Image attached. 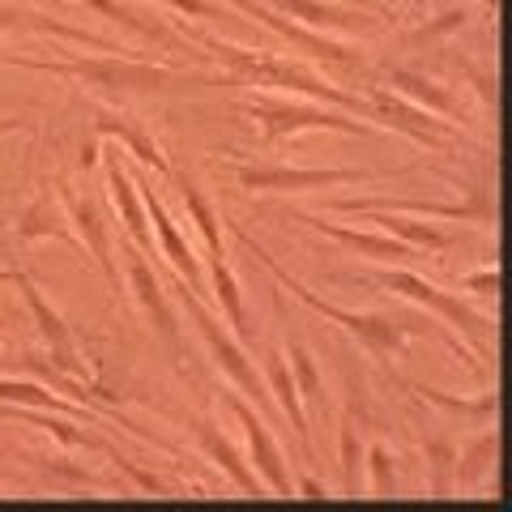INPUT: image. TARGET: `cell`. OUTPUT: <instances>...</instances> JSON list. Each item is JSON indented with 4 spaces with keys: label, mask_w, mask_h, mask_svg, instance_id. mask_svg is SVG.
I'll use <instances>...</instances> for the list:
<instances>
[{
    "label": "cell",
    "mask_w": 512,
    "mask_h": 512,
    "mask_svg": "<svg viewBox=\"0 0 512 512\" xmlns=\"http://www.w3.org/2000/svg\"><path fill=\"white\" fill-rule=\"evenodd\" d=\"M380 282L389 286V291H402V295H410V299L427 303V308H436L440 316H448V320H453V325L466 329V333H470V342L483 338V316H474V312H470L461 299H453V295L436 291V286H427L423 278H414V274H384Z\"/></svg>",
    "instance_id": "cell-3"
},
{
    "label": "cell",
    "mask_w": 512,
    "mask_h": 512,
    "mask_svg": "<svg viewBox=\"0 0 512 512\" xmlns=\"http://www.w3.org/2000/svg\"><path fill=\"white\" fill-rule=\"evenodd\" d=\"M167 5L184 9V13H201V18H222V13L210 5V0H167Z\"/></svg>",
    "instance_id": "cell-29"
},
{
    "label": "cell",
    "mask_w": 512,
    "mask_h": 512,
    "mask_svg": "<svg viewBox=\"0 0 512 512\" xmlns=\"http://www.w3.org/2000/svg\"><path fill=\"white\" fill-rule=\"evenodd\" d=\"M393 82L402 86L406 94H414V99H423V103H431L436 111H453V99H448L444 90H436V86H427L423 77H414V73H393Z\"/></svg>",
    "instance_id": "cell-18"
},
{
    "label": "cell",
    "mask_w": 512,
    "mask_h": 512,
    "mask_svg": "<svg viewBox=\"0 0 512 512\" xmlns=\"http://www.w3.org/2000/svg\"><path fill=\"white\" fill-rule=\"evenodd\" d=\"M256 120H265V137H282L295 128H342V133H363L355 120L329 116V111H312V107H256Z\"/></svg>",
    "instance_id": "cell-5"
},
{
    "label": "cell",
    "mask_w": 512,
    "mask_h": 512,
    "mask_svg": "<svg viewBox=\"0 0 512 512\" xmlns=\"http://www.w3.org/2000/svg\"><path fill=\"white\" fill-rule=\"evenodd\" d=\"M90 5H94V9H103V13H111V18H116V22H124V26L141 30V35H150V39H167V35H163V30H158V26H141V22L133 18V13H124L120 5H111V0H90Z\"/></svg>",
    "instance_id": "cell-25"
},
{
    "label": "cell",
    "mask_w": 512,
    "mask_h": 512,
    "mask_svg": "<svg viewBox=\"0 0 512 512\" xmlns=\"http://www.w3.org/2000/svg\"><path fill=\"white\" fill-rule=\"evenodd\" d=\"M244 188H316V184H342V180H359L355 171H239Z\"/></svg>",
    "instance_id": "cell-7"
},
{
    "label": "cell",
    "mask_w": 512,
    "mask_h": 512,
    "mask_svg": "<svg viewBox=\"0 0 512 512\" xmlns=\"http://www.w3.org/2000/svg\"><path fill=\"white\" fill-rule=\"evenodd\" d=\"M235 414L244 419V427H248V440H252V457H256V466H261V474L274 483V491L278 495H291V478H286V470H282V457H278V448H274V440H269V427L256 419V414L239 402L235 397Z\"/></svg>",
    "instance_id": "cell-6"
},
{
    "label": "cell",
    "mask_w": 512,
    "mask_h": 512,
    "mask_svg": "<svg viewBox=\"0 0 512 512\" xmlns=\"http://www.w3.org/2000/svg\"><path fill=\"white\" fill-rule=\"evenodd\" d=\"M120 137L128 141V146H133V154L141 158V163H150L154 171H167V163H163V154H158L154 146H150V141L146 137H141V133H133V128H120Z\"/></svg>",
    "instance_id": "cell-24"
},
{
    "label": "cell",
    "mask_w": 512,
    "mask_h": 512,
    "mask_svg": "<svg viewBox=\"0 0 512 512\" xmlns=\"http://www.w3.org/2000/svg\"><path fill=\"white\" fill-rule=\"evenodd\" d=\"M128 269H133V282H137V295H141V303L150 308V316H154V325H158V333L163 338H171L175 342V320H171V308H167V299H163V291H158V282H154V274L146 269V261H141L137 252H128Z\"/></svg>",
    "instance_id": "cell-9"
},
{
    "label": "cell",
    "mask_w": 512,
    "mask_h": 512,
    "mask_svg": "<svg viewBox=\"0 0 512 512\" xmlns=\"http://www.w3.org/2000/svg\"><path fill=\"white\" fill-rule=\"evenodd\" d=\"M184 201H188V210L197 214L205 239H210V252H214V256H222V239H218V222H214V214H210V205L201 201V192L192 188V184H184Z\"/></svg>",
    "instance_id": "cell-19"
},
{
    "label": "cell",
    "mask_w": 512,
    "mask_h": 512,
    "mask_svg": "<svg viewBox=\"0 0 512 512\" xmlns=\"http://www.w3.org/2000/svg\"><path fill=\"white\" fill-rule=\"evenodd\" d=\"M389 231H397V235H406V239H414V244H427V248H444V235L440 231H431V227H414V222H406V218H380Z\"/></svg>",
    "instance_id": "cell-23"
},
{
    "label": "cell",
    "mask_w": 512,
    "mask_h": 512,
    "mask_svg": "<svg viewBox=\"0 0 512 512\" xmlns=\"http://www.w3.org/2000/svg\"><path fill=\"white\" fill-rule=\"evenodd\" d=\"M380 107L393 116V124L410 128V133L419 137V141H427V146H440V133H436V124H431V116H423V111H410V107L393 103V99H380Z\"/></svg>",
    "instance_id": "cell-15"
},
{
    "label": "cell",
    "mask_w": 512,
    "mask_h": 512,
    "mask_svg": "<svg viewBox=\"0 0 512 512\" xmlns=\"http://www.w3.org/2000/svg\"><path fill=\"white\" fill-rule=\"evenodd\" d=\"M316 231H325L333 239H342V244L359 248V252H372V256H393V261H406L410 256V244H397V239H380V235H359V231H346V227H333V222H316L308 218Z\"/></svg>",
    "instance_id": "cell-10"
},
{
    "label": "cell",
    "mask_w": 512,
    "mask_h": 512,
    "mask_svg": "<svg viewBox=\"0 0 512 512\" xmlns=\"http://www.w3.org/2000/svg\"><path fill=\"white\" fill-rule=\"evenodd\" d=\"M188 312H192V320H197L201 338H205V342H210V350H214V359H218V363H222V367H227V372H231V380H235V384H239V389H244L248 397H256V402H265V393H261V380H256V372H252V367H248V359H244V355H239V346H235L231 338H222L218 320H214L210 312H205V308H201V303H197V299H188Z\"/></svg>",
    "instance_id": "cell-4"
},
{
    "label": "cell",
    "mask_w": 512,
    "mask_h": 512,
    "mask_svg": "<svg viewBox=\"0 0 512 512\" xmlns=\"http://www.w3.org/2000/svg\"><path fill=\"white\" fill-rule=\"evenodd\" d=\"M73 214H77V222H82V231L90 235V248H94V256H99V265L111 274V256H107V235H103V227H99V218H94V210L90 205H73Z\"/></svg>",
    "instance_id": "cell-20"
},
{
    "label": "cell",
    "mask_w": 512,
    "mask_h": 512,
    "mask_svg": "<svg viewBox=\"0 0 512 512\" xmlns=\"http://www.w3.org/2000/svg\"><path fill=\"white\" fill-rule=\"evenodd\" d=\"M295 367H299V380H303V389H308V397L325 402V393H320V380H316V367H312V359L303 355V350H295Z\"/></svg>",
    "instance_id": "cell-27"
},
{
    "label": "cell",
    "mask_w": 512,
    "mask_h": 512,
    "mask_svg": "<svg viewBox=\"0 0 512 512\" xmlns=\"http://www.w3.org/2000/svg\"><path fill=\"white\" fill-rule=\"evenodd\" d=\"M269 380H274V393L282 397V410H286V419H291L295 436L303 440V448H308V423H303V410H299V402H295V384H291V376H286V363H282L278 355L269 359Z\"/></svg>",
    "instance_id": "cell-13"
},
{
    "label": "cell",
    "mask_w": 512,
    "mask_h": 512,
    "mask_svg": "<svg viewBox=\"0 0 512 512\" xmlns=\"http://www.w3.org/2000/svg\"><path fill=\"white\" fill-rule=\"evenodd\" d=\"M0 397H9V402H26V406H43V410H69L64 402H56L52 393L35 389V384H0Z\"/></svg>",
    "instance_id": "cell-21"
},
{
    "label": "cell",
    "mask_w": 512,
    "mask_h": 512,
    "mask_svg": "<svg viewBox=\"0 0 512 512\" xmlns=\"http://www.w3.org/2000/svg\"><path fill=\"white\" fill-rule=\"evenodd\" d=\"M18 286H22V295H26V303H30V312L39 316L43 333H47V338H52V342H56L60 350H69V329L60 325V316H56V312H47V303L39 299V291H35V286H30L26 278H18Z\"/></svg>",
    "instance_id": "cell-16"
},
{
    "label": "cell",
    "mask_w": 512,
    "mask_h": 512,
    "mask_svg": "<svg viewBox=\"0 0 512 512\" xmlns=\"http://www.w3.org/2000/svg\"><path fill=\"white\" fill-rule=\"evenodd\" d=\"M218 60H227L231 69H239L244 77H252V82H261V86H282V90H303V94H316V99H333V103H342L350 111H359L363 103L355 99H346L342 90H333V86H320L312 73H303V69H291V64H278V60H265V56H252L244 52V47H231V43H210Z\"/></svg>",
    "instance_id": "cell-1"
},
{
    "label": "cell",
    "mask_w": 512,
    "mask_h": 512,
    "mask_svg": "<svg viewBox=\"0 0 512 512\" xmlns=\"http://www.w3.org/2000/svg\"><path fill=\"white\" fill-rule=\"evenodd\" d=\"M372 461H376V491L380 495H389V453H384V448H376V453H372Z\"/></svg>",
    "instance_id": "cell-28"
},
{
    "label": "cell",
    "mask_w": 512,
    "mask_h": 512,
    "mask_svg": "<svg viewBox=\"0 0 512 512\" xmlns=\"http://www.w3.org/2000/svg\"><path fill=\"white\" fill-rule=\"evenodd\" d=\"M0 278H9V274H0Z\"/></svg>",
    "instance_id": "cell-30"
},
{
    "label": "cell",
    "mask_w": 512,
    "mask_h": 512,
    "mask_svg": "<svg viewBox=\"0 0 512 512\" xmlns=\"http://www.w3.org/2000/svg\"><path fill=\"white\" fill-rule=\"evenodd\" d=\"M64 73L90 77V82H107V86H163L167 82V73L141 69V64H69Z\"/></svg>",
    "instance_id": "cell-8"
},
{
    "label": "cell",
    "mask_w": 512,
    "mask_h": 512,
    "mask_svg": "<svg viewBox=\"0 0 512 512\" xmlns=\"http://www.w3.org/2000/svg\"><path fill=\"white\" fill-rule=\"evenodd\" d=\"M355 466H359V444H355V427L342 431V470H346V491H355Z\"/></svg>",
    "instance_id": "cell-26"
},
{
    "label": "cell",
    "mask_w": 512,
    "mask_h": 512,
    "mask_svg": "<svg viewBox=\"0 0 512 512\" xmlns=\"http://www.w3.org/2000/svg\"><path fill=\"white\" fill-rule=\"evenodd\" d=\"M214 282H218V295H222V303H227V316H231V325H239V329H244V308H239L235 282H231V274H227V265H222V256L214 261Z\"/></svg>",
    "instance_id": "cell-22"
},
{
    "label": "cell",
    "mask_w": 512,
    "mask_h": 512,
    "mask_svg": "<svg viewBox=\"0 0 512 512\" xmlns=\"http://www.w3.org/2000/svg\"><path fill=\"white\" fill-rule=\"evenodd\" d=\"M107 180H111V192H116V201H120V210H124L128 231H133V235L141 239V244H150V235H146V218H141V210H137L133 188H128V175L120 171V163H111V167H107Z\"/></svg>",
    "instance_id": "cell-14"
},
{
    "label": "cell",
    "mask_w": 512,
    "mask_h": 512,
    "mask_svg": "<svg viewBox=\"0 0 512 512\" xmlns=\"http://www.w3.org/2000/svg\"><path fill=\"white\" fill-rule=\"evenodd\" d=\"M274 274H278L286 286H291V291H295L303 303H312V308H316V312H325L329 320H342V325H346L350 333H359V338H363L367 346H372L376 355H393V350L402 346V338H406V329H402V325H393V320H384V316H350V312H342V308H329L325 299H316V295L308 291V286L291 282V278L282 274V269H274Z\"/></svg>",
    "instance_id": "cell-2"
},
{
    "label": "cell",
    "mask_w": 512,
    "mask_h": 512,
    "mask_svg": "<svg viewBox=\"0 0 512 512\" xmlns=\"http://www.w3.org/2000/svg\"><path fill=\"white\" fill-rule=\"evenodd\" d=\"M201 444H205V453H210V457L218 461V466H222V470H227V474L235 478V483H239V487H244V491H256V478H252V474H248L244 466H239L235 448H231L227 440H222V436H218V431H214V427H205V423H201Z\"/></svg>",
    "instance_id": "cell-12"
},
{
    "label": "cell",
    "mask_w": 512,
    "mask_h": 512,
    "mask_svg": "<svg viewBox=\"0 0 512 512\" xmlns=\"http://www.w3.org/2000/svg\"><path fill=\"white\" fill-rule=\"evenodd\" d=\"M274 5H282V9L299 13L303 22H325V26H350V22H355V18H350V13H342V9H329V5H320V0H274Z\"/></svg>",
    "instance_id": "cell-17"
},
{
    "label": "cell",
    "mask_w": 512,
    "mask_h": 512,
    "mask_svg": "<svg viewBox=\"0 0 512 512\" xmlns=\"http://www.w3.org/2000/svg\"><path fill=\"white\" fill-rule=\"evenodd\" d=\"M150 197V214H154V227H158V235H163V244H167V252H171V261H175V269L188 278V282H197L201 274H197V261H192V252L184 248V239H180V231L171 227V218H167V210L154 201V192H146Z\"/></svg>",
    "instance_id": "cell-11"
}]
</instances>
